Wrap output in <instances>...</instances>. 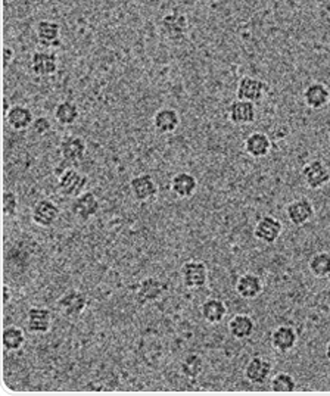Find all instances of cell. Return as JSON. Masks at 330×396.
Returning a JSON list of instances; mask_svg holds the SVG:
<instances>
[{"label":"cell","mask_w":330,"mask_h":396,"mask_svg":"<svg viewBox=\"0 0 330 396\" xmlns=\"http://www.w3.org/2000/svg\"><path fill=\"white\" fill-rule=\"evenodd\" d=\"M182 280L184 288L198 290L207 286L208 283V268L207 264L199 260L186 261L182 265Z\"/></svg>","instance_id":"cell-1"},{"label":"cell","mask_w":330,"mask_h":396,"mask_svg":"<svg viewBox=\"0 0 330 396\" xmlns=\"http://www.w3.org/2000/svg\"><path fill=\"white\" fill-rule=\"evenodd\" d=\"M163 34L174 43L184 40L189 34V20L184 13L172 11L161 20Z\"/></svg>","instance_id":"cell-2"},{"label":"cell","mask_w":330,"mask_h":396,"mask_svg":"<svg viewBox=\"0 0 330 396\" xmlns=\"http://www.w3.org/2000/svg\"><path fill=\"white\" fill-rule=\"evenodd\" d=\"M89 177L83 176L74 168H68L61 177H58V192L65 198H77L86 192Z\"/></svg>","instance_id":"cell-3"},{"label":"cell","mask_w":330,"mask_h":396,"mask_svg":"<svg viewBox=\"0 0 330 396\" xmlns=\"http://www.w3.org/2000/svg\"><path fill=\"white\" fill-rule=\"evenodd\" d=\"M129 187L133 199L139 203L152 202L158 196V184L151 174H139L130 180Z\"/></svg>","instance_id":"cell-4"},{"label":"cell","mask_w":330,"mask_h":396,"mask_svg":"<svg viewBox=\"0 0 330 396\" xmlns=\"http://www.w3.org/2000/svg\"><path fill=\"white\" fill-rule=\"evenodd\" d=\"M167 290L168 286L158 277H146L145 280H141L137 286L136 302L140 307H145L146 304L160 300Z\"/></svg>","instance_id":"cell-5"},{"label":"cell","mask_w":330,"mask_h":396,"mask_svg":"<svg viewBox=\"0 0 330 396\" xmlns=\"http://www.w3.org/2000/svg\"><path fill=\"white\" fill-rule=\"evenodd\" d=\"M267 91H269V86H267L265 82L255 77L245 75L239 80L238 87H236V96L242 101L258 103L264 99Z\"/></svg>","instance_id":"cell-6"},{"label":"cell","mask_w":330,"mask_h":396,"mask_svg":"<svg viewBox=\"0 0 330 396\" xmlns=\"http://www.w3.org/2000/svg\"><path fill=\"white\" fill-rule=\"evenodd\" d=\"M89 305L87 295L82 290L70 289L56 300L58 309L65 317H78L82 315Z\"/></svg>","instance_id":"cell-7"},{"label":"cell","mask_w":330,"mask_h":396,"mask_svg":"<svg viewBox=\"0 0 330 396\" xmlns=\"http://www.w3.org/2000/svg\"><path fill=\"white\" fill-rule=\"evenodd\" d=\"M30 68L36 77H52L59 70V59L56 53L49 51H36L31 55Z\"/></svg>","instance_id":"cell-8"},{"label":"cell","mask_w":330,"mask_h":396,"mask_svg":"<svg viewBox=\"0 0 330 396\" xmlns=\"http://www.w3.org/2000/svg\"><path fill=\"white\" fill-rule=\"evenodd\" d=\"M61 215V210L58 205L51 199H42L34 203L31 210V219L39 227L47 229L52 227Z\"/></svg>","instance_id":"cell-9"},{"label":"cell","mask_w":330,"mask_h":396,"mask_svg":"<svg viewBox=\"0 0 330 396\" xmlns=\"http://www.w3.org/2000/svg\"><path fill=\"white\" fill-rule=\"evenodd\" d=\"M303 179L308 189L319 190L330 181V171L320 160H312L303 168Z\"/></svg>","instance_id":"cell-10"},{"label":"cell","mask_w":330,"mask_h":396,"mask_svg":"<svg viewBox=\"0 0 330 396\" xmlns=\"http://www.w3.org/2000/svg\"><path fill=\"white\" fill-rule=\"evenodd\" d=\"M281 231H283V224L280 219H277L273 215H264L257 221L254 236L260 242L272 245L279 241Z\"/></svg>","instance_id":"cell-11"},{"label":"cell","mask_w":330,"mask_h":396,"mask_svg":"<svg viewBox=\"0 0 330 396\" xmlns=\"http://www.w3.org/2000/svg\"><path fill=\"white\" fill-rule=\"evenodd\" d=\"M314 214H316V210H314V205L308 198L295 199L286 207L288 219L296 227L308 224L314 218Z\"/></svg>","instance_id":"cell-12"},{"label":"cell","mask_w":330,"mask_h":396,"mask_svg":"<svg viewBox=\"0 0 330 396\" xmlns=\"http://www.w3.org/2000/svg\"><path fill=\"white\" fill-rule=\"evenodd\" d=\"M58 149H59L62 160L72 165V164H77L84 160L86 152H87V145H86V140L80 136H68L61 141Z\"/></svg>","instance_id":"cell-13"},{"label":"cell","mask_w":330,"mask_h":396,"mask_svg":"<svg viewBox=\"0 0 330 396\" xmlns=\"http://www.w3.org/2000/svg\"><path fill=\"white\" fill-rule=\"evenodd\" d=\"M227 117L234 125H249L257 120V106L253 102L236 99L227 109Z\"/></svg>","instance_id":"cell-14"},{"label":"cell","mask_w":330,"mask_h":396,"mask_svg":"<svg viewBox=\"0 0 330 396\" xmlns=\"http://www.w3.org/2000/svg\"><path fill=\"white\" fill-rule=\"evenodd\" d=\"M99 210H101L99 199L93 192H83L82 195L74 198L71 203L72 214L82 221H89L99 212Z\"/></svg>","instance_id":"cell-15"},{"label":"cell","mask_w":330,"mask_h":396,"mask_svg":"<svg viewBox=\"0 0 330 396\" xmlns=\"http://www.w3.org/2000/svg\"><path fill=\"white\" fill-rule=\"evenodd\" d=\"M152 125L155 132L161 136L172 134L180 127V115L174 108H161L155 113Z\"/></svg>","instance_id":"cell-16"},{"label":"cell","mask_w":330,"mask_h":396,"mask_svg":"<svg viewBox=\"0 0 330 396\" xmlns=\"http://www.w3.org/2000/svg\"><path fill=\"white\" fill-rule=\"evenodd\" d=\"M273 371V364L262 357H253L245 367V377L250 385H264Z\"/></svg>","instance_id":"cell-17"},{"label":"cell","mask_w":330,"mask_h":396,"mask_svg":"<svg viewBox=\"0 0 330 396\" xmlns=\"http://www.w3.org/2000/svg\"><path fill=\"white\" fill-rule=\"evenodd\" d=\"M61 25L55 21L42 20L36 25V41L39 46L51 49V47H61Z\"/></svg>","instance_id":"cell-18"},{"label":"cell","mask_w":330,"mask_h":396,"mask_svg":"<svg viewBox=\"0 0 330 396\" xmlns=\"http://www.w3.org/2000/svg\"><path fill=\"white\" fill-rule=\"evenodd\" d=\"M36 117L28 106L25 105H12L5 115L6 124L13 132H24L33 125Z\"/></svg>","instance_id":"cell-19"},{"label":"cell","mask_w":330,"mask_h":396,"mask_svg":"<svg viewBox=\"0 0 330 396\" xmlns=\"http://www.w3.org/2000/svg\"><path fill=\"white\" fill-rule=\"evenodd\" d=\"M52 327V312L44 307H31L27 311V328L31 333L44 335Z\"/></svg>","instance_id":"cell-20"},{"label":"cell","mask_w":330,"mask_h":396,"mask_svg":"<svg viewBox=\"0 0 330 396\" xmlns=\"http://www.w3.org/2000/svg\"><path fill=\"white\" fill-rule=\"evenodd\" d=\"M270 343L273 350L280 354L291 352L298 343V333L296 330L291 326H279L272 331Z\"/></svg>","instance_id":"cell-21"},{"label":"cell","mask_w":330,"mask_h":396,"mask_svg":"<svg viewBox=\"0 0 330 396\" xmlns=\"http://www.w3.org/2000/svg\"><path fill=\"white\" fill-rule=\"evenodd\" d=\"M303 99L310 109L320 110L330 103V90L323 83H310L303 93Z\"/></svg>","instance_id":"cell-22"},{"label":"cell","mask_w":330,"mask_h":396,"mask_svg":"<svg viewBox=\"0 0 330 396\" xmlns=\"http://www.w3.org/2000/svg\"><path fill=\"white\" fill-rule=\"evenodd\" d=\"M272 148H273L272 139L262 132L250 133L243 141L245 152L250 158H255V160H260V158H265L267 155L272 152Z\"/></svg>","instance_id":"cell-23"},{"label":"cell","mask_w":330,"mask_h":396,"mask_svg":"<svg viewBox=\"0 0 330 396\" xmlns=\"http://www.w3.org/2000/svg\"><path fill=\"white\" fill-rule=\"evenodd\" d=\"M171 192L179 199H191L198 190V180L191 172H177L170 183Z\"/></svg>","instance_id":"cell-24"},{"label":"cell","mask_w":330,"mask_h":396,"mask_svg":"<svg viewBox=\"0 0 330 396\" xmlns=\"http://www.w3.org/2000/svg\"><path fill=\"white\" fill-rule=\"evenodd\" d=\"M236 293L243 299H255L262 293L264 284L260 276L254 273L242 274L236 281Z\"/></svg>","instance_id":"cell-25"},{"label":"cell","mask_w":330,"mask_h":396,"mask_svg":"<svg viewBox=\"0 0 330 396\" xmlns=\"http://www.w3.org/2000/svg\"><path fill=\"white\" fill-rule=\"evenodd\" d=\"M229 331L234 339L245 340L254 335L255 323L246 314H236L229 321Z\"/></svg>","instance_id":"cell-26"},{"label":"cell","mask_w":330,"mask_h":396,"mask_svg":"<svg viewBox=\"0 0 330 396\" xmlns=\"http://www.w3.org/2000/svg\"><path fill=\"white\" fill-rule=\"evenodd\" d=\"M202 319L205 320L208 324H220L227 315V307L222 299L218 298H210L201 307Z\"/></svg>","instance_id":"cell-27"},{"label":"cell","mask_w":330,"mask_h":396,"mask_svg":"<svg viewBox=\"0 0 330 396\" xmlns=\"http://www.w3.org/2000/svg\"><path fill=\"white\" fill-rule=\"evenodd\" d=\"M80 118V109L71 101H62L55 108V120L62 127H70Z\"/></svg>","instance_id":"cell-28"},{"label":"cell","mask_w":330,"mask_h":396,"mask_svg":"<svg viewBox=\"0 0 330 396\" xmlns=\"http://www.w3.org/2000/svg\"><path fill=\"white\" fill-rule=\"evenodd\" d=\"M25 343L24 330L18 326H8L2 333V345L6 352H17Z\"/></svg>","instance_id":"cell-29"},{"label":"cell","mask_w":330,"mask_h":396,"mask_svg":"<svg viewBox=\"0 0 330 396\" xmlns=\"http://www.w3.org/2000/svg\"><path fill=\"white\" fill-rule=\"evenodd\" d=\"M308 268L314 277L327 279L330 277V253L329 252H317L308 261Z\"/></svg>","instance_id":"cell-30"},{"label":"cell","mask_w":330,"mask_h":396,"mask_svg":"<svg viewBox=\"0 0 330 396\" xmlns=\"http://www.w3.org/2000/svg\"><path fill=\"white\" fill-rule=\"evenodd\" d=\"M202 370H203V358L199 354H196V352L189 354L182 361L180 371L187 378H196V377H199Z\"/></svg>","instance_id":"cell-31"},{"label":"cell","mask_w":330,"mask_h":396,"mask_svg":"<svg viewBox=\"0 0 330 396\" xmlns=\"http://www.w3.org/2000/svg\"><path fill=\"white\" fill-rule=\"evenodd\" d=\"M270 388L273 392H277V393H291L296 389V382L292 374L281 371V373H277L272 378Z\"/></svg>","instance_id":"cell-32"},{"label":"cell","mask_w":330,"mask_h":396,"mask_svg":"<svg viewBox=\"0 0 330 396\" xmlns=\"http://www.w3.org/2000/svg\"><path fill=\"white\" fill-rule=\"evenodd\" d=\"M18 196L12 190H4V195H2V212L5 217H11L15 215L18 211Z\"/></svg>","instance_id":"cell-33"},{"label":"cell","mask_w":330,"mask_h":396,"mask_svg":"<svg viewBox=\"0 0 330 396\" xmlns=\"http://www.w3.org/2000/svg\"><path fill=\"white\" fill-rule=\"evenodd\" d=\"M31 130H33L37 136H44L52 130V122L47 117H37L31 125Z\"/></svg>","instance_id":"cell-34"},{"label":"cell","mask_w":330,"mask_h":396,"mask_svg":"<svg viewBox=\"0 0 330 396\" xmlns=\"http://www.w3.org/2000/svg\"><path fill=\"white\" fill-rule=\"evenodd\" d=\"M15 58V52L11 49L9 46L4 47V70H8L11 63L13 62Z\"/></svg>","instance_id":"cell-35"},{"label":"cell","mask_w":330,"mask_h":396,"mask_svg":"<svg viewBox=\"0 0 330 396\" xmlns=\"http://www.w3.org/2000/svg\"><path fill=\"white\" fill-rule=\"evenodd\" d=\"M11 299H12V290L8 284H4V305H8Z\"/></svg>","instance_id":"cell-36"},{"label":"cell","mask_w":330,"mask_h":396,"mask_svg":"<svg viewBox=\"0 0 330 396\" xmlns=\"http://www.w3.org/2000/svg\"><path fill=\"white\" fill-rule=\"evenodd\" d=\"M326 358L330 361V342H329L327 346H326Z\"/></svg>","instance_id":"cell-37"}]
</instances>
